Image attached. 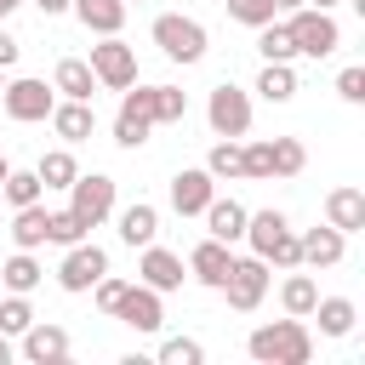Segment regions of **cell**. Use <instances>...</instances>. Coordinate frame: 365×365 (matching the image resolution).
<instances>
[{"mask_svg":"<svg viewBox=\"0 0 365 365\" xmlns=\"http://www.w3.org/2000/svg\"><path fill=\"white\" fill-rule=\"evenodd\" d=\"M11 354H17V348H11V336L0 331V365H11Z\"/></svg>","mask_w":365,"mask_h":365,"instance_id":"obj_43","label":"cell"},{"mask_svg":"<svg viewBox=\"0 0 365 365\" xmlns=\"http://www.w3.org/2000/svg\"><path fill=\"white\" fill-rule=\"evenodd\" d=\"M205 120H211L217 137H245V131H251V97H245L234 80H222V86L205 97Z\"/></svg>","mask_w":365,"mask_h":365,"instance_id":"obj_10","label":"cell"},{"mask_svg":"<svg viewBox=\"0 0 365 365\" xmlns=\"http://www.w3.org/2000/svg\"><path fill=\"white\" fill-rule=\"evenodd\" d=\"M29 325H34V308H29V297L11 291V297L0 302V331H6V336H23Z\"/></svg>","mask_w":365,"mask_h":365,"instance_id":"obj_35","label":"cell"},{"mask_svg":"<svg viewBox=\"0 0 365 365\" xmlns=\"http://www.w3.org/2000/svg\"><path fill=\"white\" fill-rule=\"evenodd\" d=\"M34 6H40V17H63L74 0H34Z\"/></svg>","mask_w":365,"mask_h":365,"instance_id":"obj_42","label":"cell"},{"mask_svg":"<svg viewBox=\"0 0 365 365\" xmlns=\"http://www.w3.org/2000/svg\"><path fill=\"white\" fill-rule=\"evenodd\" d=\"M342 257H348V234H336L331 222L297 234V262H302V268H336Z\"/></svg>","mask_w":365,"mask_h":365,"instance_id":"obj_14","label":"cell"},{"mask_svg":"<svg viewBox=\"0 0 365 365\" xmlns=\"http://www.w3.org/2000/svg\"><path fill=\"white\" fill-rule=\"evenodd\" d=\"M108 274V251L97 245V240H74V245H63V262H57V285L68 291V297H86L97 279Z\"/></svg>","mask_w":365,"mask_h":365,"instance_id":"obj_6","label":"cell"},{"mask_svg":"<svg viewBox=\"0 0 365 365\" xmlns=\"http://www.w3.org/2000/svg\"><path fill=\"white\" fill-rule=\"evenodd\" d=\"M325 222H331L336 234H359V228H365V188H354V182L331 188V194H325Z\"/></svg>","mask_w":365,"mask_h":365,"instance_id":"obj_18","label":"cell"},{"mask_svg":"<svg viewBox=\"0 0 365 365\" xmlns=\"http://www.w3.org/2000/svg\"><path fill=\"white\" fill-rule=\"evenodd\" d=\"M6 171H11V165H6V154H0V182H6Z\"/></svg>","mask_w":365,"mask_h":365,"instance_id":"obj_47","label":"cell"},{"mask_svg":"<svg viewBox=\"0 0 365 365\" xmlns=\"http://www.w3.org/2000/svg\"><path fill=\"white\" fill-rule=\"evenodd\" d=\"M91 228L63 205V211H46V245H74V240H86Z\"/></svg>","mask_w":365,"mask_h":365,"instance_id":"obj_34","label":"cell"},{"mask_svg":"<svg viewBox=\"0 0 365 365\" xmlns=\"http://www.w3.org/2000/svg\"><path fill=\"white\" fill-rule=\"evenodd\" d=\"M125 285H131V279H120V274H103V279L91 285V302H97L103 314H114V308H120V297H125Z\"/></svg>","mask_w":365,"mask_h":365,"instance_id":"obj_39","label":"cell"},{"mask_svg":"<svg viewBox=\"0 0 365 365\" xmlns=\"http://www.w3.org/2000/svg\"><path fill=\"white\" fill-rule=\"evenodd\" d=\"M268 154H274V177H297L308 165V148L297 137H268Z\"/></svg>","mask_w":365,"mask_h":365,"instance_id":"obj_33","label":"cell"},{"mask_svg":"<svg viewBox=\"0 0 365 365\" xmlns=\"http://www.w3.org/2000/svg\"><path fill=\"white\" fill-rule=\"evenodd\" d=\"M46 120H51V131H57L68 148H74V143H86V137L97 131V108H91V103H74V97L51 103V114H46Z\"/></svg>","mask_w":365,"mask_h":365,"instance_id":"obj_17","label":"cell"},{"mask_svg":"<svg viewBox=\"0 0 365 365\" xmlns=\"http://www.w3.org/2000/svg\"><path fill=\"white\" fill-rule=\"evenodd\" d=\"M34 177H40L46 188H68V182L80 177V165H74V154H68V143H63V148H51V154H40V165H34Z\"/></svg>","mask_w":365,"mask_h":365,"instance_id":"obj_29","label":"cell"},{"mask_svg":"<svg viewBox=\"0 0 365 365\" xmlns=\"http://www.w3.org/2000/svg\"><path fill=\"white\" fill-rule=\"evenodd\" d=\"M17 6H23V0H0V23H6V17L17 11Z\"/></svg>","mask_w":365,"mask_h":365,"instance_id":"obj_45","label":"cell"},{"mask_svg":"<svg viewBox=\"0 0 365 365\" xmlns=\"http://www.w3.org/2000/svg\"><path fill=\"white\" fill-rule=\"evenodd\" d=\"M245 354H251L257 365H308V359H314V336H308V325L291 314V319L257 325V331L245 336Z\"/></svg>","mask_w":365,"mask_h":365,"instance_id":"obj_2","label":"cell"},{"mask_svg":"<svg viewBox=\"0 0 365 365\" xmlns=\"http://www.w3.org/2000/svg\"><path fill=\"white\" fill-rule=\"evenodd\" d=\"M51 103H57V91H51L46 80H6V91H0V108H6V120H17V125L46 120Z\"/></svg>","mask_w":365,"mask_h":365,"instance_id":"obj_11","label":"cell"},{"mask_svg":"<svg viewBox=\"0 0 365 365\" xmlns=\"http://www.w3.org/2000/svg\"><path fill=\"white\" fill-rule=\"evenodd\" d=\"M154 46L171 57V63H200L205 57V23L200 17H182V11H160L154 17Z\"/></svg>","mask_w":365,"mask_h":365,"instance_id":"obj_5","label":"cell"},{"mask_svg":"<svg viewBox=\"0 0 365 365\" xmlns=\"http://www.w3.org/2000/svg\"><path fill=\"white\" fill-rule=\"evenodd\" d=\"M285 29H291V46H297V57H331L336 46H342V29H336V17L331 11H319V6H297V11H285Z\"/></svg>","mask_w":365,"mask_h":365,"instance_id":"obj_4","label":"cell"},{"mask_svg":"<svg viewBox=\"0 0 365 365\" xmlns=\"http://www.w3.org/2000/svg\"><path fill=\"white\" fill-rule=\"evenodd\" d=\"M91 74H97V86L125 91V86H137V51H131L120 34H97V46H91Z\"/></svg>","mask_w":365,"mask_h":365,"instance_id":"obj_9","label":"cell"},{"mask_svg":"<svg viewBox=\"0 0 365 365\" xmlns=\"http://www.w3.org/2000/svg\"><path fill=\"white\" fill-rule=\"evenodd\" d=\"M336 97H342V103H365V68H359V63H348V68L336 74Z\"/></svg>","mask_w":365,"mask_h":365,"instance_id":"obj_40","label":"cell"},{"mask_svg":"<svg viewBox=\"0 0 365 365\" xmlns=\"http://www.w3.org/2000/svg\"><path fill=\"white\" fill-rule=\"evenodd\" d=\"M200 217H205V234H211V240H222V245L245 240V205H240V200H222V194H211V205H205Z\"/></svg>","mask_w":365,"mask_h":365,"instance_id":"obj_19","label":"cell"},{"mask_svg":"<svg viewBox=\"0 0 365 365\" xmlns=\"http://www.w3.org/2000/svg\"><path fill=\"white\" fill-rule=\"evenodd\" d=\"M154 234H160V211H154L148 200H137V205H125V211H120V240H125L131 251L154 245Z\"/></svg>","mask_w":365,"mask_h":365,"instance_id":"obj_22","label":"cell"},{"mask_svg":"<svg viewBox=\"0 0 365 365\" xmlns=\"http://www.w3.org/2000/svg\"><path fill=\"white\" fill-rule=\"evenodd\" d=\"M308 6H319V11H331V6H342V0H308Z\"/></svg>","mask_w":365,"mask_h":365,"instance_id":"obj_46","label":"cell"},{"mask_svg":"<svg viewBox=\"0 0 365 365\" xmlns=\"http://www.w3.org/2000/svg\"><path fill=\"white\" fill-rule=\"evenodd\" d=\"M257 91H262L268 103H291V97H297V68H291V63H262Z\"/></svg>","mask_w":365,"mask_h":365,"instance_id":"obj_28","label":"cell"},{"mask_svg":"<svg viewBox=\"0 0 365 365\" xmlns=\"http://www.w3.org/2000/svg\"><path fill=\"white\" fill-rule=\"evenodd\" d=\"M182 274H188V262L177 257V251H165V245H143V262H137V279L148 285V291H182Z\"/></svg>","mask_w":365,"mask_h":365,"instance_id":"obj_15","label":"cell"},{"mask_svg":"<svg viewBox=\"0 0 365 365\" xmlns=\"http://www.w3.org/2000/svg\"><path fill=\"white\" fill-rule=\"evenodd\" d=\"M0 279H6V291H17V297H29L40 279H46V268L34 262V251H11L6 257V268H0Z\"/></svg>","mask_w":365,"mask_h":365,"instance_id":"obj_27","label":"cell"},{"mask_svg":"<svg viewBox=\"0 0 365 365\" xmlns=\"http://www.w3.org/2000/svg\"><path fill=\"white\" fill-rule=\"evenodd\" d=\"M245 240H251V257L274 262V268H302L297 262V228L285 211H245Z\"/></svg>","mask_w":365,"mask_h":365,"instance_id":"obj_3","label":"cell"},{"mask_svg":"<svg viewBox=\"0 0 365 365\" xmlns=\"http://www.w3.org/2000/svg\"><path fill=\"white\" fill-rule=\"evenodd\" d=\"M257 51H262V63H291V57H297L291 29H285V23H262V29H257Z\"/></svg>","mask_w":365,"mask_h":365,"instance_id":"obj_32","label":"cell"},{"mask_svg":"<svg viewBox=\"0 0 365 365\" xmlns=\"http://www.w3.org/2000/svg\"><path fill=\"white\" fill-rule=\"evenodd\" d=\"M217 291L228 297V308H234V314L262 308V297H268V262H262V257H234Z\"/></svg>","mask_w":365,"mask_h":365,"instance_id":"obj_7","label":"cell"},{"mask_svg":"<svg viewBox=\"0 0 365 365\" xmlns=\"http://www.w3.org/2000/svg\"><path fill=\"white\" fill-rule=\"evenodd\" d=\"M188 114V91L177 86H125L120 91V114H114V143L120 148H143L154 125H177Z\"/></svg>","mask_w":365,"mask_h":365,"instance_id":"obj_1","label":"cell"},{"mask_svg":"<svg viewBox=\"0 0 365 365\" xmlns=\"http://www.w3.org/2000/svg\"><path fill=\"white\" fill-rule=\"evenodd\" d=\"M228 262H234V251H228L222 240H211V234H205V240H200V245L188 251V274H194L200 285H211V291L222 285V274H228Z\"/></svg>","mask_w":365,"mask_h":365,"instance_id":"obj_20","label":"cell"},{"mask_svg":"<svg viewBox=\"0 0 365 365\" xmlns=\"http://www.w3.org/2000/svg\"><path fill=\"white\" fill-rule=\"evenodd\" d=\"M17 51H23V46H17V40L0 29V68H11V63H17Z\"/></svg>","mask_w":365,"mask_h":365,"instance_id":"obj_41","label":"cell"},{"mask_svg":"<svg viewBox=\"0 0 365 365\" xmlns=\"http://www.w3.org/2000/svg\"><path fill=\"white\" fill-rule=\"evenodd\" d=\"M11 245H17V251H40V245H46V205H40V200L11 211Z\"/></svg>","mask_w":365,"mask_h":365,"instance_id":"obj_25","label":"cell"},{"mask_svg":"<svg viewBox=\"0 0 365 365\" xmlns=\"http://www.w3.org/2000/svg\"><path fill=\"white\" fill-rule=\"evenodd\" d=\"M297 6H308V0H274V11H297Z\"/></svg>","mask_w":365,"mask_h":365,"instance_id":"obj_44","label":"cell"},{"mask_svg":"<svg viewBox=\"0 0 365 365\" xmlns=\"http://www.w3.org/2000/svg\"><path fill=\"white\" fill-rule=\"evenodd\" d=\"M160 359H165V365H200L205 348H200L194 336H165V342H160Z\"/></svg>","mask_w":365,"mask_h":365,"instance_id":"obj_37","label":"cell"},{"mask_svg":"<svg viewBox=\"0 0 365 365\" xmlns=\"http://www.w3.org/2000/svg\"><path fill=\"white\" fill-rule=\"evenodd\" d=\"M108 319L131 325L137 336H154V331L165 325V302H160V291H148V285L137 279V285H125V297H120V308H114Z\"/></svg>","mask_w":365,"mask_h":365,"instance_id":"obj_12","label":"cell"},{"mask_svg":"<svg viewBox=\"0 0 365 365\" xmlns=\"http://www.w3.org/2000/svg\"><path fill=\"white\" fill-rule=\"evenodd\" d=\"M308 319H319V331H325V336H348V331H354V319H359V308H354L348 297H319Z\"/></svg>","mask_w":365,"mask_h":365,"instance_id":"obj_26","label":"cell"},{"mask_svg":"<svg viewBox=\"0 0 365 365\" xmlns=\"http://www.w3.org/2000/svg\"><path fill=\"white\" fill-rule=\"evenodd\" d=\"M205 171H211L217 182H240V177H245V148H240V137H217L211 154H205Z\"/></svg>","mask_w":365,"mask_h":365,"instance_id":"obj_24","label":"cell"},{"mask_svg":"<svg viewBox=\"0 0 365 365\" xmlns=\"http://www.w3.org/2000/svg\"><path fill=\"white\" fill-rule=\"evenodd\" d=\"M228 17L245 29H262V23H274V0H228Z\"/></svg>","mask_w":365,"mask_h":365,"instance_id":"obj_38","label":"cell"},{"mask_svg":"<svg viewBox=\"0 0 365 365\" xmlns=\"http://www.w3.org/2000/svg\"><path fill=\"white\" fill-rule=\"evenodd\" d=\"M68 348H74V342H68V331H63V325L34 319V325L23 331V348H17V354H23L29 365H63V359H68Z\"/></svg>","mask_w":365,"mask_h":365,"instance_id":"obj_16","label":"cell"},{"mask_svg":"<svg viewBox=\"0 0 365 365\" xmlns=\"http://www.w3.org/2000/svg\"><path fill=\"white\" fill-rule=\"evenodd\" d=\"M211 194H217V177H211L205 165H188V171L171 177V211H177V217H200V211L211 205Z\"/></svg>","mask_w":365,"mask_h":365,"instance_id":"obj_13","label":"cell"},{"mask_svg":"<svg viewBox=\"0 0 365 365\" xmlns=\"http://www.w3.org/2000/svg\"><path fill=\"white\" fill-rule=\"evenodd\" d=\"M68 211H74L86 228H103V222L114 217V177H103V171H80V177L68 182Z\"/></svg>","mask_w":365,"mask_h":365,"instance_id":"obj_8","label":"cell"},{"mask_svg":"<svg viewBox=\"0 0 365 365\" xmlns=\"http://www.w3.org/2000/svg\"><path fill=\"white\" fill-rule=\"evenodd\" d=\"M245 148V182H274V154H268V137L262 143H240Z\"/></svg>","mask_w":365,"mask_h":365,"instance_id":"obj_36","label":"cell"},{"mask_svg":"<svg viewBox=\"0 0 365 365\" xmlns=\"http://www.w3.org/2000/svg\"><path fill=\"white\" fill-rule=\"evenodd\" d=\"M279 302H285V314L308 319V314H314V302H319V285H314V274H291V279L279 285Z\"/></svg>","mask_w":365,"mask_h":365,"instance_id":"obj_30","label":"cell"},{"mask_svg":"<svg viewBox=\"0 0 365 365\" xmlns=\"http://www.w3.org/2000/svg\"><path fill=\"white\" fill-rule=\"evenodd\" d=\"M51 91H57V97H74V103H91V97H97L91 63H86V57H63L57 74H51Z\"/></svg>","mask_w":365,"mask_h":365,"instance_id":"obj_21","label":"cell"},{"mask_svg":"<svg viewBox=\"0 0 365 365\" xmlns=\"http://www.w3.org/2000/svg\"><path fill=\"white\" fill-rule=\"evenodd\" d=\"M125 6H131V0H125ZM137 6H143V0H137Z\"/></svg>","mask_w":365,"mask_h":365,"instance_id":"obj_49","label":"cell"},{"mask_svg":"<svg viewBox=\"0 0 365 365\" xmlns=\"http://www.w3.org/2000/svg\"><path fill=\"white\" fill-rule=\"evenodd\" d=\"M0 91H6V68H0Z\"/></svg>","mask_w":365,"mask_h":365,"instance_id":"obj_48","label":"cell"},{"mask_svg":"<svg viewBox=\"0 0 365 365\" xmlns=\"http://www.w3.org/2000/svg\"><path fill=\"white\" fill-rule=\"evenodd\" d=\"M91 34H120V23H125V0H74L68 6Z\"/></svg>","mask_w":365,"mask_h":365,"instance_id":"obj_23","label":"cell"},{"mask_svg":"<svg viewBox=\"0 0 365 365\" xmlns=\"http://www.w3.org/2000/svg\"><path fill=\"white\" fill-rule=\"evenodd\" d=\"M0 194H6V205L17 211V205H34V200H46V182L34 177V171H6V182H0Z\"/></svg>","mask_w":365,"mask_h":365,"instance_id":"obj_31","label":"cell"}]
</instances>
